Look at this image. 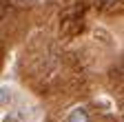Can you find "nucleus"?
Listing matches in <instances>:
<instances>
[{"instance_id": "1", "label": "nucleus", "mask_w": 124, "mask_h": 122, "mask_svg": "<svg viewBox=\"0 0 124 122\" xmlns=\"http://www.w3.org/2000/svg\"><path fill=\"white\" fill-rule=\"evenodd\" d=\"M69 122H89V113L82 109V106H78L69 113Z\"/></svg>"}, {"instance_id": "2", "label": "nucleus", "mask_w": 124, "mask_h": 122, "mask_svg": "<svg viewBox=\"0 0 124 122\" xmlns=\"http://www.w3.org/2000/svg\"><path fill=\"white\" fill-rule=\"evenodd\" d=\"M13 5H31V2H36V0H11Z\"/></svg>"}, {"instance_id": "3", "label": "nucleus", "mask_w": 124, "mask_h": 122, "mask_svg": "<svg viewBox=\"0 0 124 122\" xmlns=\"http://www.w3.org/2000/svg\"><path fill=\"white\" fill-rule=\"evenodd\" d=\"M113 2H117V0H102V5H113Z\"/></svg>"}]
</instances>
